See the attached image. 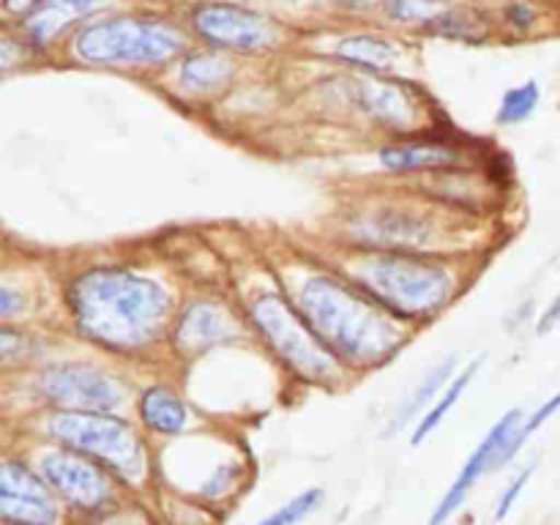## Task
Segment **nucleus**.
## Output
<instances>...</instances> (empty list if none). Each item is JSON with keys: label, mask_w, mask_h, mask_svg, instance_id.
Segmentation results:
<instances>
[{"label": "nucleus", "mask_w": 560, "mask_h": 525, "mask_svg": "<svg viewBox=\"0 0 560 525\" xmlns=\"http://www.w3.org/2000/svg\"><path fill=\"white\" fill-rule=\"evenodd\" d=\"M558 408H560V394H556V397H552V399H547V402L541 405V408L536 410V413H530V419L525 421V427H520V430L512 435V441H509L506 446L501 448V454H498V459H495V468H501L503 463H509V459H512L514 454H517L520 448L525 446V441H528V438L534 435V432L539 430V427L545 424V421L550 419V416L556 413Z\"/></svg>", "instance_id": "obj_22"}, {"label": "nucleus", "mask_w": 560, "mask_h": 525, "mask_svg": "<svg viewBox=\"0 0 560 525\" xmlns=\"http://www.w3.org/2000/svg\"><path fill=\"white\" fill-rule=\"evenodd\" d=\"M233 337L235 326L228 312L217 304H206V301L186 306L175 326V345L184 353H202V350H211L213 345H222Z\"/></svg>", "instance_id": "obj_12"}, {"label": "nucleus", "mask_w": 560, "mask_h": 525, "mask_svg": "<svg viewBox=\"0 0 560 525\" xmlns=\"http://www.w3.org/2000/svg\"><path fill=\"white\" fill-rule=\"evenodd\" d=\"M536 104H539V85L534 80L512 88V91H506L501 109H498V124H520V120L530 118Z\"/></svg>", "instance_id": "obj_21"}, {"label": "nucleus", "mask_w": 560, "mask_h": 525, "mask_svg": "<svg viewBox=\"0 0 560 525\" xmlns=\"http://www.w3.org/2000/svg\"><path fill=\"white\" fill-rule=\"evenodd\" d=\"M452 370H454V359H446L441 366H435V370H432L430 375H427L424 381H421V386L416 388L413 394H410L408 402H405L402 410H399V419H397V424H394V430H399V427L408 424V421L413 419V416L419 413V410L424 408V405L430 402L432 397H435L438 388H441L443 383L448 381V375H452Z\"/></svg>", "instance_id": "obj_20"}, {"label": "nucleus", "mask_w": 560, "mask_h": 525, "mask_svg": "<svg viewBox=\"0 0 560 525\" xmlns=\"http://www.w3.org/2000/svg\"><path fill=\"white\" fill-rule=\"evenodd\" d=\"M430 9V0H397V3H394L397 16H424Z\"/></svg>", "instance_id": "obj_25"}, {"label": "nucleus", "mask_w": 560, "mask_h": 525, "mask_svg": "<svg viewBox=\"0 0 560 525\" xmlns=\"http://www.w3.org/2000/svg\"><path fill=\"white\" fill-rule=\"evenodd\" d=\"M479 364H481L479 359H476V361H470V364L465 366V370L459 372L457 377H454V381H452V386H448L446 392H443V397L438 399L435 405H432V408H430V413H427L424 419L419 421V427H416V432H413V441H410V443H413V446H419V443L424 441V438L430 435L432 430H438V424H441V421L446 419V413H448V410L454 408V402H457V399L463 397V394H465V388H468V383L474 381V375H476V370H479Z\"/></svg>", "instance_id": "obj_19"}, {"label": "nucleus", "mask_w": 560, "mask_h": 525, "mask_svg": "<svg viewBox=\"0 0 560 525\" xmlns=\"http://www.w3.org/2000/svg\"><path fill=\"white\" fill-rule=\"evenodd\" d=\"M530 474H534V468H528V470H523V474L517 476V479L512 481V485L506 487V492H503L501 495V501H498V509H495V523H501L503 517H506L509 512H512V506H514V501H517L520 498V492L525 490V485H528V479H530Z\"/></svg>", "instance_id": "obj_24"}, {"label": "nucleus", "mask_w": 560, "mask_h": 525, "mask_svg": "<svg viewBox=\"0 0 560 525\" xmlns=\"http://www.w3.org/2000/svg\"><path fill=\"white\" fill-rule=\"evenodd\" d=\"M74 49L88 63H162L184 49V36L164 22L109 20L88 25Z\"/></svg>", "instance_id": "obj_4"}, {"label": "nucleus", "mask_w": 560, "mask_h": 525, "mask_svg": "<svg viewBox=\"0 0 560 525\" xmlns=\"http://www.w3.org/2000/svg\"><path fill=\"white\" fill-rule=\"evenodd\" d=\"M359 104L386 124H408L413 118V104L402 88L381 80H364L359 85Z\"/></svg>", "instance_id": "obj_14"}, {"label": "nucleus", "mask_w": 560, "mask_h": 525, "mask_svg": "<svg viewBox=\"0 0 560 525\" xmlns=\"http://www.w3.org/2000/svg\"><path fill=\"white\" fill-rule=\"evenodd\" d=\"M558 323H560V293L556 295V301H552V304L547 306L545 315H541V320H539V334L552 331V328H556Z\"/></svg>", "instance_id": "obj_26"}, {"label": "nucleus", "mask_w": 560, "mask_h": 525, "mask_svg": "<svg viewBox=\"0 0 560 525\" xmlns=\"http://www.w3.org/2000/svg\"><path fill=\"white\" fill-rule=\"evenodd\" d=\"M306 323L334 350L359 364H377L399 348V331L377 304L345 284L315 277L301 288Z\"/></svg>", "instance_id": "obj_2"}, {"label": "nucleus", "mask_w": 560, "mask_h": 525, "mask_svg": "<svg viewBox=\"0 0 560 525\" xmlns=\"http://www.w3.org/2000/svg\"><path fill=\"white\" fill-rule=\"evenodd\" d=\"M339 58L350 60V63H359L364 69L372 71H386L392 69L394 60H397V49L392 47L388 42L383 38H372V36H353V38H345L339 44Z\"/></svg>", "instance_id": "obj_18"}, {"label": "nucleus", "mask_w": 560, "mask_h": 525, "mask_svg": "<svg viewBox=\"0 0 560 525\" xmlns=\"http://www.w3.org/2000/svg\"><path fill=\"white\" fill-rule=\"evenodd\" d=\"M233 74V63L219 52L191 55L180 69V82L189 91H217Z\"/></svg>", "instance_id": "obj_16"}, {"label": "nucleus", "mask_w": 560, "mask_h": 525, "mask_svg": "<svg viewBox=\"0 0 560 525\" xmlns=\"http://www.w3.org/2000/svg\"><path fill=\"white\" fill-rule=\"evenodd\" d=\"M0 514L9 525H52L58 517L47 487L14 459L0 468Z\"/></svg>", "instance_id": "obj_9"}, {"label": "nucleus", "mask_w": 560, "mask_h": 525, "mask_svg": "<svg viewBox=\"0 0 560 525\" xmlns=\"http://www.w3.org/2000/svg\"><path fill=\"white\" fill-rule=\"evenodd\" d=\"M195 27L219 47L260 49L273 42V27L266 16L230 3H208L195 11Z\"/></svg>", "instance_id": "obj_8"}, {"label": "nucleus", "mask_w": 560, "mask_h": 525, "mask_svg": "<svg viewBox=\"0 0 560 525\" xmlns=\"http://www.w3.org/2000/svg\"><path fill=\"white\" fill-rule=\"evenodd\" d=\"M457 153L446 145H427V142H419V145H394L386 148L381 153V162L386 164L388 170H421V167H435V164L454 162Z\"/></svg>", "instance_id": "obj_17"}, {"label": "nucleus", "mask_w": 560, "mask_h": 525, "mask_svg": "<svg viewBox=\"0 0 560 525\" xmlns=\"http://www.w3.org/2000/svg\"><path fill=\"white\" fill-rule=\"evenodd\" d=\"M102 5L104 0H38L25 20L27 36L36 44L52 42L63 27H69L80 16L93 14Z\"/></svg>", "instance_id": "obj_13"}, {"label": "nucleus", "mask_w": 560, "mask_h": 525, "mask_svg": "<svg viewBox=\"0 0 560 525\" xmlns=\"http://www.w3.org/2000/svg\"><path fill=\"white\" fill-rule=\"evenodd\" d=\"M364 288L397 315L421 317L441 310L452 293V273L435 262L413 257H375L361 268Z\"/></svg>", "instance_id": "obj_3"}, {"label": "nucleus", "mask_w": 560, "mask_h": 525, "mask_svg": "<svg viewBox=\"0 0 560 525\" xmlns=\"http://www.w3.org/2000/svg\"><path fill=\"white\" fill-rule=\"evenodd\" d=\"M140 416L151 430L164 432V435H175L189 421L184 399L167 388H148L140 399Z\"/></svg>", "instance_id": "obj_15"}, {"label": "nucleus", "mask_w": 560, "mask_h": 525, "mask_svg": "<svg viewBox=\"0 0 560 525\" xmlns=\"http://www.w3.org/2000/svg\"><path fill=\"white\" fill-rule=\"evenodd\" d=\"M104 525H145V523H137V520H124V517H113L107 520Z\"/></svg>", "instance_id": "obj_27"}, {"label": "nucleus", "mask_w": 560, "mask_h": 525, "mask_svg": "<svg viewBox=\"0 0 560 525\" xmlns=\"http://www.w3.org/2000/svg\"><path fill=\"white\" fill-rule=\"evenodd\" d=\"M77 328L113 350H135L162 331L170 312L164 288L129 268H91L69 288Z\"/></svg>", "instance_id": "obj_1"}, {"label": "nucleus", "mask_w": 560, "mask_h": 525, "mask_svg": "<svg viewBox=\"0 0 560 525\" xmlns=\"http://www.w3.org/2000/svg\"><path fill=\"white\" fill-rule=\"evenodd\" d=\"M520 416H523V413H520V410H509V413L503 416V419L498 421V424L492 427L490 432H487L485 441H481L479 446H476V452L470 454V459H468V463H465V468L459 470L457 481H454V485L448 487L446 498H443V501L438 503V509H435V514H432L430 525H443V523H446V520L452 517V514L457 512L459 506H463L465 495H468L470 487H474L476 481H479V476L485 474V470L495 468V459H498V454H501V448L506 446V443L512 441L514 432H517Z\"/></svg>", "instance_id": "obj_10"}, {"label": "nucleus", "mask_w": 560, "mask_h": 525, "mask_svg": "<svg viewBox=\"0 0 560 525\" xmlns=\"http://www.w3.org/2000/svg\"><path fill=\"white\" fill-rule=\"evenodd\" d=\"M42 388L52 402L66 405L69 410L109 413V410L120 408V402H124L120 383L85 364H66L58 366V370H49L42 377Z\"/></svg>", "instance_id": "obj_7"}, {"label": "nucleus", "mask_w": 560, "mask_h": 525, "mask_svg": "<svg viewBox=\"0 0 560 525\" xmlns=\"http://www.w3.org/2000/svg\"><path fill=\"white\" fill-rule=\"evenodd\" d=\"M44 479L74 506L96 509L107 501L109 485L104 474H98L96 465L74 454H47L42 459Z\"/></svg>", "instance_id": "obj_11"}, {"label": "nucleus", "mask_w": 560, "mask_h": 525, "mask_svg": "<svg viewBox=\"0 0 560 525\" xmlns=\"http://www.w3.org/2000/svg\"><path fill=\"white\" fill-rule=\"evenodd\" d=\"M323 501V490H306L301 495H295L293 501H288L284 506H279L277 512L268 514L266 520H260L257 525H299L301 520L310 517Z\"/></svg>", "instance_id": "obj_23"}, {"label": "nucleus", "mask_w": 560, "mask_h": 525, "mask_svg": "<svg viewBox=\"0 0 560 525\" xmlns=\"http://www.w3.org/2000/svg\"><path fill=\"white\" fill-rule=\"evenodd\" d=\"M49 435L93 459L107 463L115 474L129 479L142 474V446L135 430L118 416L98 410H60L49 419Z\"/></svg>", "instance_id": "obj_5"}, {"label": "nucleus", "mask_w": 560, "mask_h": 525, "mask_svg": "<svg viewBox=\"0 0 560 525\" xmlns=\"http://www.w3.org/2000/svg\"><path fill=\"white\" fill-rule=\"evenodd\" d=\"M252 317L262 337L271 342V348L299 375L310 377V381H328V377L339 375L337 355L328 353L331 348L279 295H260L252 306Z\"/></svg>", "instance_id": "obj_6"}]
</instances>
